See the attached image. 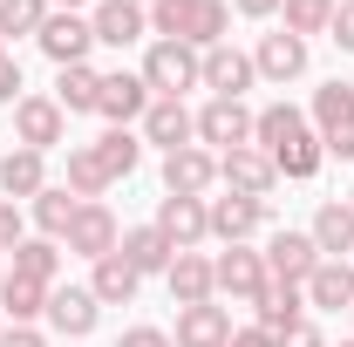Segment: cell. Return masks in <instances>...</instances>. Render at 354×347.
Masks as SVG:
<instances>
[{"instance_id": "1", "label": "cell", "mask_w": 354, "mask_h": 347, "mask_svg": "<svg viewBox=\"0 0 354 347\" xmlns=\"http://www.w3.org/2000/svg\"><path fill=\"white\" fill-rule=\"evenodd\" d=\"M150 41H184L198 55L232 41V0H150Z\"/></svg>"}, {"instance_id": "2", "label": "cell", "mask_w": 354, "mask_h": 347, "mask_svg": "<svg viewBox=\"0 0 354 347\" xmlns=\"http://www.w3.org/2000/svg\"><path fill=\"white\" fill-rule=\"evenodd\" d=\"M136 75L150 82V95L184 102V88H205V55H198V48H184V41H150Z\"/></svg>"}, {"instance_id": "3", "label": "cell", "mask_w": 354, "mask_h": 347, "mask_svg": "<svg viewBox=\"0 0 354 347\" xmlns=\"http://www.w3.org/2000/svg\"><path fill=\"white\" fill-rule=\"evenodd\" d=\"M212 286H218L225 300L252 306L272 286V272H266V252H252V245H225L218 259H212Z\"/></svg>"}, {"instance_id": "4", "label": "cell", "mask_w": 354, "mask_h": 347, "mask_svg": "<svg viewBox=\"0 0 354 347\" xmlns=\"http://www.w3.org/2000/svg\"><path fill=\"white\" fill-rule=\"evenodd\" d=\"M14 143L21 150H62L68 143V116H62V102L55 95H21L14 102Z\"/></svg>"}, {"instance_id": "5", "label": "cell", "mask_w": 354, "mask_h": 347, "mask_svg": "<svg viewBox=\"0 0 354 347\" xmlns=\"http://www.w3.org/2000/svg\"><path fill=\"white\" fill-rule=\"evenodd\" d=\"M123 245V225H116V212L102 205V198H88L82 212H75V225H68V238H62V252H75V259H109Z\"/></svg>"}, {"instance_id": "6", "label": "cell", "mask_w": 354, "mask_h": 347, "mask_svg": "<svg viewBox=\"0 0 354 347\" xmlns=\"http://www.w3.org/2000/svg\"><path fill=\"white\" fill-rule=\"evenodd\" d=\"M198 143L225 157V150H245L252 143V109L245 102H232V95H212L205 109H198Z\"/></svg>"}, {"instance_id": "7", "label": "cell", "mask_w": 354, "mask_h": 347, "mask_svg": "<svg viewBox=\"0 0 354 347\" xmlns=\"http://www.w3.org/2000/svg\"><path fill=\"white\" fill-rule=\"evenodd\" d=\"M35 48H41L55 68H75V62H88V48H95V28H88V14H48L41 35H35Z\"/></svg>"}, {"instance_id": "8", "label": "cell", "mask_w": 354, "mask_h": 347, "mask_svg": "<svg viewBox=\"0 0 354 347\" xmlns=\"http://www.w3.org/2000/svg\"><path fill=\"white\" fill-rule=\"evenodd\" d=\"M164 238H171L177 252H198L205 238H212V205L205 198H157V218H150Z\"/></svg>"}, {"instance_id": "9", "label": "cell", "mask_w": 354, "mask_h": 347, "mask_svg": "<svg viewBox=\"0 0 354 347\" xmlns=\"http://www.w3.org/2000/svg\"><path fill=\"white\" fill-rule=\"evenodd\" d=\"M88 28H95L102 48H136V41H150V7H136V0H95Z\"/></svg>"}, {"instance_id": "10", "label": "cell", "mask_w": 354, "mask_h": 347, "mask_svg": "<svg viewBox=\"0 0 354 347\" xmlns=\"http://www.w3.org/2000/svg\"><path fill=\"white\" fill-rule=\"evenodd\" d=\"M313 265H320V245H313L307 232H293V225H286V232H272V238H266V272H272L279 286H307Z\"/></svg>"}, {"instance_id": "11", "label": "cell", "mask_w": 354, "mask_h": 347, "mask_svg": "<svg viewBox=\"0 0 354 347\" xmlns=\"http://www.w3.org/2000/svg\"><path fill=\"white\" fill-rule=\"evenodd\" d=\"M212 184H218V157L205 143H184L164 157V198H205Z\"/></svg>"}, {"instance_id": "12", "label": "cell", "mask_w": 354, "mask_h": 347, "mask_svg": "<svg viewBox=\"0 0 354 347\" xmlns=\"http://www.w3.org/2000/svg\"><path fill=\"white\" fill-rule=\"evenodd\" d=\"M41 320L62 334V341H88V334H95V320H102V300H95L88 286H55Z\"/></svg>"}, {"instance_id": "13", "label": "cell", "mask_w": 354, "mask_h": 347, "mask_svg": "<svg viewBox=\"0 0 354 347\" xmlns=\"http://www.w3.org/2000/svg\"><path fill=\"white\" fill-rule=\"evenodd\" d=\"M143 109H150V82H143V75H130V68L102 75V102H95V116H102L109 130H130V123H143Z\"/></svg>"}, {"instance_id": "14", "label": "cell", "mask_w": 354, "mask_h": 347, "mask_svg": "<svg viewBox=\"0 0 354 347\" xmlns=\"http://www.w3.org/2000/svg\"><path fill=\"white\" fill-rule=\"evenodd\" d=\"M205 205H212V238L218 245H252V232L266 225V198L225 191V198H205Z\"/></svg>"}, {"instance_id": "15", "label": "cell", "mask_w": 354, "mask_h": 347, "mask_svg": "<svg viewBox=\"0 0 354 347\" xmlns=\"http://www.w3.org/2000/svg\"><path fill=\"white\" fill-rule=\"evenodd\" d=\"M218 184L225 191H239V198H272V184H279V171H272V157L266 150H225L218 157Z\"/></svg>"}, {"instance_id": "16", "label": "cell", "mask_w": 354, "mask_h": 347, "mask_svg": "<svg viewBox=\"0 0 354 347\" xmlns=\"http://www.w3.org/2000/svg\"><path fill=\"white\" fill-rule=\"evenodd\" d=\"M252 68H259V82H300V75H307V41H300V35H286V28H279V35H259V48H252Z\"/></svg>"}, {"instance_id": "17", "label": "cell", "mask_w": 354, "mask_h": 347, "mask_svg": "<svg viewBox=\"0 0 354 347\" xmlns=\"http://www.w3.org/2000/svg\"><path fill=\"white\" fill-rule=\"evenodd\" d=\"M143 143H157V150L171 157L184 143H198V116H191L184 102H171V95H150V109H143Z\"/></svg>"}, {"instance_id": "18", "label": "cell", "mask_w": 354, "mask_h": 347, "mask_svg": "<svg viewBox=\"0 0 354 347\" xmlns=\"http://www.w3.org/2000/svg\"><path fill=\"white\" fill-rule=\"evenodd\" d=\"M252 82H259V68H252L245 48H232V41L205 48V88H212V95H232V102H239Z\"/></svg>"}, {"instance_id": "19", "label": "cell", "mask_w": 354, "mask_h": 347, "mask_svg": "<svg viewBox=\"0 0 354 347\" xmlns=\"http://www.w3.org/2000/svg\"><path fill=\"white\" fill-rule=\"evenodd\" d=\"M177 347H225L232 341V306L218 300H198V306H177Z\"/></svg>"}, {"instance_id": "20", "label": "cell", "mask_w": 354, "mask_h": 347, "mask_svg": "<svg viewBox=\"0 0 354 347\" xmlns=\"http://www.w3.org/2000/svg\"><path fill=\"white\" fill-rule=\"evenodd\" d=\"M41 191H48V157L14 143V150L0 157V198H14V205H35Z\"/></svg>"}, {"instance_id": "21", "label": "cell", "mask_w": 354, "mask_h": 347, "mask_svg": "<svg viewBox=\"0 0 354 347\" xmlns=\"http://www.w3.org/2000/svg\"><path fill=\"white\" fill-rule=\"evenodd\" d=\"M307 238L320 245V259H354V205L348 198H327V205L313 212Z\"/></svg>"}, {"instance_id": "22", "label": "cell", "mask_w": 354, "mask_h": 347, "mask_svg": "<svg viewBox=\"0 0 354 347\" xmlns=\"http://www.w3.org/2000/svg\"><path fill=\"white\" fill-rule=\"evenodd\" d=\"M300 293H307V306H320V313H348L354 306V259H320Z\"/></svg>"}, {"instance_id": "23", "label": "cell", "mask_w": 354, "mask_h": 347, "mask_svg": "<svg viewBox=\"0 0 354 347\" xmlns=\"http://www.w3.org/2000/svg\"><path fill=\"white\" fill-rule=\"evenodd\" d=\"M252 306H259V327L272 334V341H286L293 327H307V293H300V286H279V279H272Z\"/></svg>"}, {"instance_id": "24", "label": "cell", "mask_w": 354, "mask_h": 347, "mask_svg": "<svg viewBox=\"0 0 354 347\" xmlns=\"http://www.w3.org/2000/svg\"><path fill=\"white\" fill-rule=\"evenodd\" d=\"M48 293L41 279H21V272H0V313H7V327H35L48 313Z\"/></svg>"}, {"instance_id": "25", "label": "cell", "mask_w": 354, "mask_h": 347, "mask_svg": "<svg viewBox=\"0 0 354 347\" xmlns=\"http://www.w3.org/2000/svg\"><path fill=\"white\" fill-rule=\"evenodd\" d=\"M164 286H171V300H177V306L218 300V286H212V259H205V252H177L171 272H164Z\"/></svg>"}, {"instance_id": "26", "label": "cell", "mask_w": 354, "mask_h": 347, "mask_svg": "<svg viewBox=\"0 0 354 347\" xmlns=\"http://www.w3.org/2000/svg\"><path fill=\"white\" fill-rule=\"evenodd\" d=\"M116 252H123V259H130L143 279H150V272H171V259H177V245L164 238V232H157V225H130Z\"/></svg>"}, {"instance_id": "27", "label": "cell", "mask_w": 354, "mask_h": 347, "mask_svg": "<svg viewBox=\"0 0 354 347\" xmlns=\"http://www.w3.org/2000/svg\"><path fill=\"white\" fill-rule=\"evenodd\" d=\"M136 286H143V272H136L123 252L95 259V272H88V293H95L102 306H130V300H136Z\"/></svg>"}, {"instance_id": "28", "label": "cell", "mask_w": 354, "mask_h": 347, "mask_svg": "<svg viewBox=\"0 0 354 347\" xmlns=\"http://www.w3.org/2000/svg\"><path fill=\"white\" fill-rule=\"evenodd\" d=\"M55 102H62V116H95V102H102V75L75 62V68H55Z\"/></svg>"}, {"instance_id": "29", "label": "cell", "mask_w": 354, "mask_h": 347, "mask_svg": "<svg viewBox=\"0 0 354 347\" xmlns=\"http://www.w3.org/2000/svg\"><path fill=\"white\" fill-rule=\"evenodd\" d=\"M300 130H307V116H300L293 102H266L259 116H252V150H266V157H272L279 143H293Z\"/></svg>"}, {"instance_id": "30", "label": "cell", "mask_w": 354, "mask_h": 347, "mask_svg": "<svg viewBox=\"0 0 354 347\" xmlns=\"http://www.w3.org/2000/svg\"><path fill=\"white\" fill-rule=\"evenodd\" d=\"M313 136H334V130H348L354 123V82H320L313 88Z\"/></svg>"}, {"instance_id": "31", "label": "cell", "mask_w": 354, "mask_h": 347, "mask_svg": "<svg viewBox=\"0 0 354 347\" xmlns=\"http://www.w3.org/2000/svg\"><path fill=\"white\" fill-rule=\"evenodd\" d=\"M82 205H88V198H75L68 184H48L41 198H35V225H41V238H68V225H75Z\"/></svg>"}, {"instance_id": "32", "label": "cell", "mask_w": 354, "mask_h": 347, "mask_svg": "<svg viewBox=\"0 0 354 347\" xmlns=\"http://www.w3.org/2000/svg\"><path fill=\"white\" fill-rule=\"evenodd\" d=\"M320 164H327V150H320V136H313V130H300L293 143H279V150H272V171H279V177H293V184L320 177Z\"/></svg>"}, {"instance_id": "33", "label": "cell", "mask_w": 354, "mask_h": 347, "mask_svg": "<svg viewBox=\"0 0 354 347\" xmlns=\"http://www.w3.org/2000/svg\"><path fill=\"white\" fill-rule=\"evenodd\" d=\"M88 150L102 157V171H109V184H116V177H130L136 164H143V136H136V130H102L95 143H88Z\"/></svg>"}, {"instance_id": "34", "label": "cell", "mask_w": 354, "mask_h": 347, "mask_svg": "<svg viewBox=\"0 0 354 347\" xmlns=\"http://www.w3.org/2000/svg\"><path fill=\"white\" fill-rule=\"evenodd\" d=\"M14 272H21V279L55 286V272H62V238H41V232H35V238H21V245H14Z\"/></svg>"}, {"instance_id": "35", "label": "cell", "mask_w": 354, "mask_h": 347, "mask_svg": "<svg viewBox=\"0 0 354 347\" xmlns=\"http://www.w3.org/2000/svg\"><path fill=\"white\" fill-rule=\"evenodd\" d=\"M62 184H68L75 198H102V191H109V171H102V157H95L88 143H75V150H68V177H62Z\"/></svg>"}, {"instance_id": "36", "label": "cell", "mask_w": 354, "mask_h": 347, "mask_svg": "<svg viewBox=\"0 0 354 347\" xmlns=\"http://www.w3.org/2000/svg\"><path fill=\"white\" fill-rule=\"evenodd\" d=\"M48 14H55L48 0H0V41H7V35H28V41H35Z\"/></svg>"}, {"instance_id": "37", "label": "cell", "mask_w": 354, "mask_h": 347, "mask_svg": "<svg viewBox=\"0 0 354 347\" xmlns=\"http://www.w3.org/2000/svg\"><path fill=\"white\" fill-rule=\"evenodd\" d=\"M279 14H286V35H327V21H334V0H279Z\"/></svg>"}, {"instance_id": "38", "label": "cell", "mask_w": 354, "mask_h": 347, "mask_svg": "<svg viewBox=\"0 0 354 347\" xmlns=\"http://www.w3.org/2000/svg\"><path fill=\"white\" fill-rule=\"evenodd\" d=\"M327 41L341 48V55H354V0H334V21H327Z\"/></svg>"}, {"instance_id": "39", "label": "cell", "mask_w": 354, "mask_h": 347, "mask_svg": "<svg viewBox=\"0 0 354 347\" xmlns=\"http://www.w3.org/2000/svg\"><path fill=\"white\" fill-rule=\"evenodd\" d=\"M21 238H28V225H21V205H14V198H0V252H14Z\"/></svg>"}, {"instance_id": "40", "label": "cell", "mask_w": 354, "mask_h": 347, "mask_svg": "<svg viewBox=\"0 0 354 347\" xmlns=\"http://www.w3.org/2000/svg\"><path fill=\"white\" fill-rule=\"evenodd\" d=\"M116 347H177V341L164 334V327H123V334H116Z\"/></svg>"}, {"instance_id": "41", "label": "cell", "mask_w": 354, "mask_h": 347, "mask_svg": "<svg viewBox=\"0 0 354 347\" xmlns=\"http://www.w3.org/2000/svg\"><path fill=\"white\" fill-rule=\"evenodd\" d=\"M21 95H28V82H21V62H14V55H7V62H0V102H7V109H14V102H21Z\"/></svg>"}, {"instance_id": "42", "label": "cell", "mask_w": 354, "mask_h": 347, "mask_svg": "<svg viewBox=\"0 0 354 347\" xmlns=\"http://www.w3.org/2000/svg\"><path fill=\"white\" fill-rule=\"evenodd\" d=\"M320 150L341 157V164H354V123H348V130H334V136H320Z\"/></svg>"}, {"instance_id": "43", "label": "cell", "mask_w": 354, "mask_h": 347, "mask_svg": "<svg viewBox=\"0 0 354 347\" xmlns=\"http://www.w3.org/2000/svg\"><path fill=\"white\" fill-rule=\"evenodd\" d=\"M225 347H279V341H272L266 327H232V341H225Z\"/></svg>"}, {"instance_id": "44", "label": "cell", "mask_w": 354, "mask_h": 347, "mask_svg": "<svg viewBox=\"0 0 354 347\" xmlns=\"http://www.w3.org/2000/svg\"><path fill=\"white\" fill-rule=\"evenodd\" d=\"M232 14H245V21H272L279 0H232Z\"/></svg>"}, {"instance_id": "45", "label": "cell", "mask_w": 354, "mask_h": 347, "mask_svg": "<svg viewBox=\"0 0 354 347\" xmlns=\"http://www.w3.org/2000/svg\"><path fill=\"white\" fill-rule=\"evenodd\" d=\"M0 347H48V334H35V327H7Z\"/></svg>"}, {"instance_id": "46", "label": "cell", "mask_w": 354, "mask_h": 347, "mask_svg": "<svg viewBox=\"0 0 354 347\" xmlns=\"http://www.w3.org/2000/svg\"><path fill=\"white\" fill-rule=\"evenodd\" d=\"M279 347H327V341H320V327H293V334H286Z\"/></svg>"}, {"instance_id": "47", "label": "cell", "mask_w": 354, "mask_h": 347, "mask_svg": "<svg viewBox=\"0 0 354 347\" xmlns=\"http://www.w3.org/2000/svg\"><path fill=\"white\" fill-rule=\"evenodd\" d=\"M48 7H62V14H82L88 0H48Z\"/></svg>"}, {"instance_id": "48", "label": "cell", "mask_w": 354, "mask_h": 347, "mask_svg": "<svg viewBox=\"0 0 354 347\" xmlns=\"http://www.w3.org/2000/svg\"><path fill=\"white\" fill-rule=\"evenodd\" d=\"M0 334H7V313H0Z\"/></svg>"}, {"instance_id": "49", "label": "cell", "mask_w": 354, "mask_h": 347, "mask_svg": "<svg viewBox=\"0 0 354 347\" xmlns=\"http://www.w3.org/2000/svg\"><path fill=\"white\" fill-rule=\"evenodd\" d=\"M0 62H7V41H0Z\"/></svg>"}, {"instance_id": "50", "label": "cell", "mask_w": 354, "mask_h": 347, "mask_svg": "<svg viewBox=\"0 0 354 347\" xmlns=\"http://www.w3.org/2000/svg\"><path fill=\"white\" fill-rule=\"evenodd\" d=\"M341 347H354V334H348V341H341Z\"/></svg>"}, {"instance_id": "51", "label": "cell", "mask_w": 354, "mask_h": 347, "mask_svg": "<svg viewBox=\"0 0 354 347\" xmlns=\"http://www.w3.org/2000/svg\"><path fill=\"white\" fill-rule=\"evenodd\" d=\"M136 7H150V0H136Z\"/></svg>"}, {"instance_id": "52", "label": "cell", "mask_w": 354, "mask_h": 347, "mask_svg": "<svg viewBox=\"0 0 354 347\" xmlns=\"http://www.w3.org/2000/svg\"><path fill=\"white\" fill-rule=\"evenodd\" d=\"M348 205H354V191H348Z\"/></svg>"}, {"instance_id": "53", "label": "cell", "mask_w": 354, "mask_h": 347, "mask_svg": "<svg viewBox=\"0 0 354 347\" xmlns=\"http://www.w3.org/2000/svg\"><path fill=\"white\" fill-rule=\"evenodd\" d=\"M348 313H354V306H348Z\"/></svg>"}]
</instances>
